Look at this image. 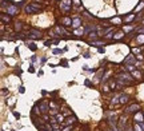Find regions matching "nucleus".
Masks as SVG:
<instances>
[{
    "instance_id": "nucleus-1",
    "label": "nucleus",
    "mask_w": 144,
    "mask_h": 131,
    "mask_svg": "<svg viewBox=\"0 0 144 131\" xmlns=\"http://www.w3.org/2000/svg\"><path fill=\"white\" fill-rule=\"evenodd\" d=\"M39 10H40V7H39L37 4H30V5H27V7H25V12H27L28 15L36 14V12H39Z\"/></svg>"
},
{
    "instance_id": "nucleus-2",
    "label": "nucleus",
    "mask_w": 144,
    "mask_h": 131,
    "mask_svg": "<svg viewBox=\"0 0 144 131\" xmlns=\"http://www.w3.org/2000/svg\"><path fill=\"white\" fill-rule=\"evenodd\" d=\"M17 12H19V8H17V5H15V4H10L7 7V14L10 15V16L17 15Z\"/></svg>"
},
{
    "instance_id": "nucleus-3",
    "label": "nucleus",
    "mask_w": 144,
    "mask_h": 131,
    "mask_svg": "<svg viewBox=\"0 0 144 131\" xmlns=\"http://www.w3.org/2000/svg\"><path fill=\"white\" fill-rule=\"evenodd\" d=\"M139 110H140V104H131L129 107L125 108V112L127 114H129V112H139Z\"/></svg>"
},
{
    "instance_id": "nucleus-4",
    "label": "nucleus",
    "mask_w": 144,
    "mask_h": 131,
    "mask_svg": "<svg viewBox=\"0 0 144 131\" xmlns=\"http://www.w3.org/2000/svg\"><path fill=\"white\" fill-rule=\"evenodd\" d=\"M39 110L41 112H50V106H48V102L47 100H43L40 104H39Z\"/></svg>"
},
{
    "instance_id": "nucleus-5",
    "label": "nucleus",
    "mask_w": 144,
    "mask_h": 131,
    "mask_svg": "<svg viewBox=\"0 0 144 131\" xmlns=\"http://www.w3.org/2000/svg\"><path fill=\"white\" fill-rule=\"evenodd\" d=\"M76 116L75 115H72V116H70V118H65V121H64V123L63 124H65V126H72L74 123H76Z\"/></svg>"
},
{
    "instance_id": "nucleus-6",
    "label": "nucleus",
    "mask_w": 144,
    "mask_h": 131,
    "mask_svg": "<svg viewBox=\"0 0 144 131\" xmlns=\"http://www.w3.org/2000/svg\"><path fill=\"white\" fill-rule=\"evenodd\" d=\"M143 119H144V115H143V112H140V111H139V112H136V115L134 116V121L137 122L139 124L143 123Z\"/></svg>"
},
{
    "instance_id": "nucleus-7",
    "label": "nucleus",
    "mask_w": 144,
    "mask_h": 131,
    "mask_svg": "<svg viewBox=\"0 0 144 131\" xmlns=\"http://www.w3.org/2000/svg\"><path fill=\"white\" fill-rule=\"evenodd\" d=\"M60 7L63 11H70L71 10V0H64Z\"/></svg>"
},
{
    "instance_id": "nucleus-8",
    "label": "nucleus",
    "mask_w": 144,
    "mask_h": 131,
    "mask_svg": "<svg viewBox=\"0 0 144 131\" xmlns=\"http://www.w3.org/2000/svg\"><path fill=\"white\" fill-rule=\"evenodd\" d=\"M30 35L32 39H37V37H40V31H37V30H30Z\"/></svg>"
},
{
    "instance_id": "nucleus-9",
    "label": "nucleus",
    "mask_w": 144,
    "mask_h": 131,
    "mask_svg": "<svg viewBox=\"0 0 144 131\" xmlns=\"http://www.w3.org/2000/svg\"><path fill=\"white\" fill-rule=\"evenodd\" d=\"M61 24H64L65 27H70L72 26V20H71V17H61Z\"/></svg>"
},
{
    "instance_id": "nucleus-10",
    "label": "nucleus",
    "mask_w": 144,
    "mask_h": 131,
    "mask_svg": "<svg viewBox=\"0 0 144 131\" xmlns=\"http://www.w3.org/2000/svg\"><path fill=\"white\" fill-rule=\"evenodd\" d=\"M80 24H81V19L79 16H76L74 19V20H72V27L74 28H77V27H80Z\"/></svg>"
},
{
    "instance_id": "nucleus-11",
    "label": "nucleus",
    "mask_w": 144,
    "mask_h": 131,
    "mask_svg": "<svg viewBox=\"0 0 144 131\" xmlns=\"http://www.w3.org/2000/svg\"><path fill=\"white\" fill-rule=\"evenodd\" d=\"M135 62H136V59L134 58V55L131 54V55H128V56H127V59L124 60V64H128V63H135Z\"/></svg>"
},
{
    "instance_id": "nucleus-12",
    "label": "nucleus",
    "mask_w": 144,
    "mask_h": 131,
    "mask_svg": "<svg viewBox=\"0 0 144 131\" xmlns=\"http://www.w3.org/2000/svg\"><path fill=\"white\" fill-rule=\"evenodd\" d=\"M128 99H129V96H128V95H120V98H119V103H120V104L127 103Z\"/></svg>"
},
{
    "instance_id": "nucleus-13",
    "label": "nucleus",
    "mask_w": 144,
    "mask_h": 131,
    "mask_svg": "<svg viewBox=\"0 0 144 131\" xmlns=\"http://www.w3.org/2000/svg\"><path fill=\"white\" fill-rule=\"evenodd\" d=\"M134 19H135V15L134 14H129L125 19H124V23H129V21H132Z\"/></svg>"
},
{
    "instance_id": "nucleus-14",
    "label": "nucleus",
    "mask_w": 144,
    "mask_h": 131,
    "mask_svg": "<svg viewBox=\"0 0 144 131\" xmlns=\"http://www.w3.org/2000/svg\"><path fill=\"white\" fill-rule=\"evenodd\" d=\"M132 76L136 78V79H140V78H141V72H140V71H137V70H135V71H132Z\"/></svg>"
},
{
    "instance_id": "nucleus-15",
    "label": "nucleus",
    "mask_w": 144,
    "mask_h": 131,
    "mask_svg": "<svg viewBox=\"0 0 144 131\" xmlns=\"http://www.w3.org/2000/svg\"><path fill=\"white\" fill-rule=\"evenodd\" d=\"M1 20H3L4 23H10V21H11V17L8 16V15H7V16H5V15H1Z\"/></svg>"
},
{
    "instance_id": "nucleus-16",
    "label": "nucleus",
    "mask_w": 144,
    "mask_h": 131,
    "mask_svg": "<svg viewBox=\"0 0 144 131\" xmlns=\"http://www.w3.org/2000/svg\"><path fill=\"white\" fill-rule=\"evenodd\" d=\"M134 130L135 131H143V127H141V124L136 123V124H134Z\"/></svg>"
},
{
    "instance_id": "nucleus-17",
    "label": "nucleus",
    "mask_w": 144,
    "mask_h": 131,
    "mask_svg": "<svg viewBox=\"0 0 144 131\" xmlns=\"http://www.w3.org/2000/svg\"><path fill=\"white\" fill-rule=\"evenodd\" d=\"M56 121H57V122H64V121H65V119H64V115L57 114V115H56Z\"/></svg>"
},
{
    "instance_id": "nucleus-18",
    "label": "nucleus",
    "mask_w": 144,
    "mask_h": 131,
    "mask_svg": "<svg viewBox=\"0 0 144 131\" xmlns=\"http://www.w3.org/2000/svg\"><path fill=\"white\" fill-rule=\"evenodd\" d=\"M56 32L57 34H61V35H65V31H64V28H61V27H56Z\"/></svg>"
},
{
    "instance_id": "nucleus-19",
    "label": "nucleus",
    "mask_w": 144,
    "mask_h": 131,
    "mask_svg": "<svg viewBox=\"0 0 144 131\" xmlns=\"http://www.w3.org/2000/svg\"><path fill=\"white\" fill-rule=\"evenodd\" d=\"M124 36V32H117V34L116 35H115V39H116V40H119V39H121V37H123Z\"/></svg>"
},
{
    "instance_id": "nucleus-20",
    "label": "nucleus",
    "mask_w": 144,
    "mask_h": 131,
    "mask_svg": "<svg viewBox=\"0 0 144 131\" xmlns=\"http://www.w3.org/2000/svg\"><path fill=\"white\" fill-rule=\"evenodd\" d=\"M136 40L139 42L140 44H143V43H144V35H139V36L136 37Z\"/></svg>"
},
{
    "instance_id": "nucleus-21",
    "label": "nucleus",
    "mask_w": 144,
    "mask_h": 131,
    "mask_svg": "<svg viewBox=\"0 0 144 131\" xmlns=\"http://www.w3.org/2000/svg\"><path fill=\"white\" fill-rule=\"evenodd\" d=\"M27 44H28V47H30V50H32V51L36 50V46H35L34 43H27Z\"/></svg>"
},
{
    "instance_id": "nucleus-22",
    "label": "nucleus",
    "mask_w": 144,
    "mask_h": 131,
    "mask_svg": "<svg viewBox=\"0 0 144 131\" xmlns=\"http://www.w3.org/2000/svg\"><path fill=\"white\" fill-rule=\"evenodd\" d=\"M15 30H16V31H20L21 30V24L20 23H16V24H15Z\"/></svg>"
},
{
    "instance_id": "nucleus-23",
    "label": "nucleus",
    "mask_w": 144,
    "mask_h": 131,
    "mask_svg": "<svg viewBox=\"0 0 144 131\" xmlns=\"http://www.w3.org/2000/svg\"><path fill=\"white\" fill-rule=\"evenodd\" d=\"M89 37H91V39H96V37H97V34H96V32H91V34H89Z\"/></svg>"
},
{
    "instance_id": "nucleus-24",
    "label": "nucleus",
    "mask_w": 144,
    "mask_h": 131,
    "mask_svg": "<svg viewBox=\"0 0 144 131\" xmlns=\"http://www.w3.org/2000/svg\"><path fill=\"white\" fill-rule=\"evenodd\" d=\"M71 130H72V126H65L63 128V131H71Z\"/></svg>"
},
{
    "instance_id": "nucleus-25",
    "label": "nucleus",
    "mask_w": 144,
    "mask_h": 131,
    "mask_svg": "<svg viewBox=\"0 0 144 131\" xmlns=\"http://www.w3.org/2000/svg\"><path fill=\"white\" fill-rule=\"evenodd\" d=\"M132 52H134V54H139V52H140V50H139V48H134V50H132Z\"/></svg>"
},
{
    "instance_id": "nucleus-26",
    "label": "nucleus",
    "mask_w": 144,
    "mask_h": 131,
    "mask_svg": "<svg viewBox=\"0 0 144 131\" xmlns=\"http://www.w3.org/2000/svg\"><path fill=\"white\" fill-rule=\"evenodd\" d=\"M112 21L116 23V24H120V19H112Z\"/></svg>"
},
{
    "instance_id": "nucleus-27",
    "label": "nucleus",
    "mask_w": 144,
    "mask_h": 131,
    "mask_svg": "<svg viewBox=\"0 0 144 131\" xmlns=\"http://www.w3.org/2000/svg\"><path fill=\"white\" fill-rule=\"evenodd\" d=\"M105 37H107V39H111V37H114V34H112V32H109V34H108Z\"/></svg>"
},
{
    "instance_id": "nucleus-28",
    "label": "nucleus",
    "mask_w": 144,
    "mask_h": 131,
    "mask_svg": "<svg viewBox=\"0 0 144 131\" xmlns=\"http://www.w3.org/2000/svg\"><path fill=\"white\" fill-rule=\"evenodd\" d=\"M61 51L60 50H54V54H60Z\"/></svg>"
},
{
    "instance_id": "nucleus-29",
    "label": "nucleus",
    "mask_w": 144,
    "mask_h": 131,
    "mask_svg": "<svg viewBox=\"0 0 144 131\" xmlns=\"http://www.w3.org/2000/svg\"><path fill=\"white\" fill-rule=\"evenodd\" d=\"M24 91H25V90H24V87H20V94H24Z\"/></svg>"
},
{
    "instance_id": "nucleus-30",
    "label": "nucleus",
    "mask_w": 144,
    "mask_h": 131,
    "mask_svg": "<svg viewBox=\"0 0 144 131\" xmlns=\"http://www.w3.org/2000/svg\"><path fill=\"white\" fill-rule=\"evenodd\" d=\"M115 128V131H121V130H119V128H116V127H114Z\"/></svg>"
},
{
    "instance_id": "nucleus-31",
    "label": "nucleus",
    "mask_w": 144,
    "mask_h": 131,
    "mask_svg": "<svg viewBox=\"0 0 144 131\" xmlns=\"http://www.w3.org/2000/svg\"><path fill=\"white\" fill-rule=\"evenodd\" d=\"M141 127H143V130H144V123H141Z\"/></svg>"
},
{
    "instance_id": "nucleus-32",
    "label": "nucleus",
    "mask_w": 144,
    "mask_h": 131,
    "mask_svg": "<svg viewBox=\"0 0 144 131\" xmlns=\"http://www.w3.org/2000/svg\"><path fill=\"white\" fill-rule=\"evenodd\" d=\"M128 131H132V128H128Z\"/></svg>"
},
{
    "instance_id": "nucleus-33",
    "label": "nucleus",
    "mask_w": 144,
    "mask_h": 131,
    "mask_svg": "<svg viewBox=\"0 0 144 131\" xmlns=\"http://www.w3.org/2000/svg\"><path fill=\"white\" fill-rule=\"evenodd\" d=\"M41 131H48V130H41Z\"/></svg>"
},
{
    "instance_id": "nucleus-34",
    "label": "nucleus",
    "mask_w": 144,
    "mask_h": 131,
    "mask_svg": "<svg viewBox=\"0 0 144 131\" xmlns=\"http://www.w3.org/2000/svg\"><path fill=\"white\" fill-rule=\"evenodd\" d=\"M108 131H112V130H108Z\"/></svg>"
},
{
    "instance_id": "nucleus-35",
    "label": "nucleus",
    "mask_w": 144,
    "mask_h": 131,
    "mask_svg": "<svg viewBox=\"0 0 144 131\" xmlns=\"http://www.w3.org/2000/svg\"><path fill=\"white\" fill-rule=\"evenodd\" d=\"M143 115H144V112H143Z\"/></svg>"
},
{
    "instance_id": "nucleus-36",
    "label": "nucleus",
    "mask_w": 144,
    "mask_h": 131,
    "mask_svg": "<svg viewBox=\"0 0 144 131\" xmlns=\"http://www.w3.org/2000/svg\"><path fill=\"white\" fill-rule=\"evenodd\" d=\"M143 23H144V20H143Z\"/></svg>"
},
{
    "instance_id": "nucleus-37",
    "label": "nucleus",
    "mask_w": 144,
    "mask_h": 131,
    "mask_svg": "<svg viewBox=\"0 0 144 131\" xmlns=\"http://www.w3.org/2000/svg\"><path fill=\"white\" fill-rule=\"evenodd\" d=\"M99 131H100V130H99Z\"/></svg>"
}]
</instances>
